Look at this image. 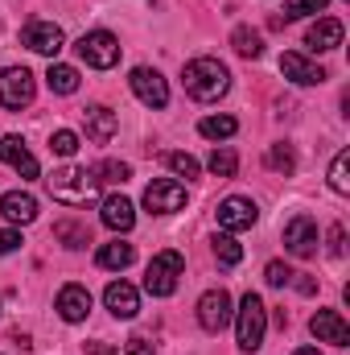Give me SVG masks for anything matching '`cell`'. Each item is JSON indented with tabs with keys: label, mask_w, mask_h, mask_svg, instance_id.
Instances as JSON below:
<instances>
[{
	"label": "cell",
	"mask_w": 350,
	"mask_h": 355,
	"mask_svg": "<svg viewBox=\"0 0 350 355\" xmlns=\"http://www.w3.org/2000/svg\"><path fill=\"white\" fill-rule=\"evenodd\" d=\"M198 132L210 137V141H227V137L239 132V120H235V116H206V120L198 124Z\"/></svg>",
	"instance_id": "cb8c5ba5"
},
{
	"label": "cell",
	"mask_w": 350,
	"mask_h": 355,
	"mask_svg": "<svg viewBox=\"0 0 350 355\" xmlns=\"http://www.w3.org/2000/svg\"><path fill=\"white\" fill-rule=\"evenodd\" d=\"M305 46L313 54H326V50H338L342 46V21L338 17H322L305 29Z\"/></svg>",
	"instance_id": "5bb4252c"
},
{
	"label": "cell",
	"mask_w": 350,
	"mask_h": 355,
	"mask_svg": "<svg viewBox=\"0 0 350 355\" xmlns=\"http://www.w3.org/2000/svg\"><path fill=\"white\" fill-rule=\"evenodd\" d=\"M128 83H132V91H136V99L149 103V107H165V103H169V87H165V79H161L157 71H149V67H136Z\"/></svg>",
	"instance_id": "7c38bea8"
},
{
	"label": "cell",
	"mask_w": 350,
	"mask_h": 355,
	"mask_svg": "<svg viewBox=\"0 0 350 355\" xmlns=\"http://www.w3.org/2000/svg\"><path fill=\"white\" fill-rule=\"evenodd\" d=\"M330 0H284V17L280 21H297V17H309V12H322Z\"/></svg>",
	"instance_id": "836d02e7"
},
{
	"label": "cell",
	"mask_w": 350,
	"mask_h": 355,
	"mask_svg": "<svg viewBox=\"0 0 350 355\" xmlns=\"http://www.w3.org/2000/svg\"><path fill=\"white\" fill-rule=\"evenodd\" d=\"M87 352L91 355H120L116 347H103V343H87Z\"/></svg>",
	"instance_id": "f35d334b"
},
{
	"label": "cell",
	"mask_w": 350,
	"mask_h": 355,
	"mask_svg": "<svg viewBox=\"0 0 350 355\" xmlns=\"http://www.w3.org/2000/svg\"><path fill=\"white\" fill-rule=\"evenodd\" d=\"M0 162H4V166H12L21 178H37V157L25 149V141H21V137H4V141H0Z\"/></svg>",
	"instance_id": "2e32d148"
},
{
	"label": "cell",
	"mask_w": 350,
	"mask_h": 355,
	"mask_svg": "<svg viewBox=\"0 0 350 355\" xmlns=\"http://www.w3.org/2000/svg\"><path fill=\"white\" fill-rule=\"evenodd\" d=\"M198 322H202L206 335H219L231 322V293L227 289H206L202 302H198Z\"/></svg>",
	"instance_id": "8992f818"
},
{
	"label": "cell",
	"mask_w": 350,
	"mask_h": 355,
	"mask_svg": "<svg viewBox=\"0 0 350 355\" xmlns=\"http://www.w3.org/2000/svg\"><path fill=\"white\" fill-rule=\"evenodd\" d=\"M145 207L153 211V215H174L185 207V186L174 182V178H157V182H149V190H145Z\"/></svg>",
	"instance_id": "52a82bcc"
},
{
	"label": "cell",
	"mask_w": 350,
	"mask_h": 355,
	"mask_svg": "<svg viewBox=\"0 0 350 355\" xmlns=\"http://www.w3.org/2000/svg\"><path fill=\"white\" fill-rule=\"evenodd\" d=\"M58 314H62L66 322H83L91 314V293L83 285H62V293H58Z\"/></svg>",
	"instance_id": "ffe728a7"
},
{
	"label": "cell",
	"mask_w": 350,
	"mask_h": 355,
	"mask_svg": "<svg viewBox=\"0 0 350 355\" xmlns=\"http://www.w3.org/2000/svg\"><path fill=\"white\" fill-rule=\"evenodd\" d=\"M284 248L293 257H313L317 252V223L309 215H297L284 223Z\"/></svg>",
	"instance_id": "30bf717a"
},
{
	"label": "cell",
	"mask_w": 350,
	"mask_h": 355,
	"mask_svg": "<svg viewBox=\"0 0 350 355\" xmlns=\"http://www.w3.org/2000/svg\"><path fill=\"white\" fill-rule=\"evenodd\" d=\"M46 186H50V194H54L58 202H66V207H87L91 198L99 194L95 174L83 170V166H62V170H54V174L46 178Z\"/></svg>",
	"instance_id": "7a4b0ae2"
},
{
	"label": "cell",
	"mask_w": 350,
	"mask_h": 355,
	"mask_svg": "<svg viewBox=\"0 0 350 355\" xmlns=\"http://www.w3.org/2000/svg\"><path fill=\"white\" fill-rule=\"evenodd\" d=\"M95 261H99V268H128L132 261H136V248H132V244H120V240H116V244H103Z\"/></svg>",
	"instance_id": "603a6c76"
},
{
	"label": "cell",
	"mask_w": 350,
	"mask_h": 355,
	"mask_svg": "<svg viewBox=\"0 0 350 355\" xmlns=\"http://www.w3.org/2000/svg\"><path fill=\"white\" fill-rule=\"evenodd\" d=\"M83 124H87V137L95 145H107L111 137H116V128H120V120H116V112L111 107H103V103H95L83 112Z\"/></svg>",
	"instance_id": "ac0fdd59"
},
{
	"label": "cell",
	"mask_w": 350,
	"mask_h": 355,
	"mask_svg": "<svg viewBox=\"0 0 350 355\" xmlns=\"http://www.w3.org/2000/svg\"><path fill=\"white\" fill-rule=\"evenodd\" d=\"M0 215H4L8 223H33V219H37V198H33L29 190H8V194L0 198Z\"/></svg>",
	"instance_id": "e0dca14e"
},
{
	"label": "cell",
	"mask_w": 350,
	"mask_h": 355,
	"mask_svg": "<svg viewBox=\"0 0 350 355\" xmlns=\"http://www.w3.org/2000/svg\"><path fill=\"white\" fill-rule=\"evenodd\" d=\"M231 46H235V54H243V58H260L264 54V42L256 29H248V25H239L235 33H231Z\"/></svg>",
	"instance_id": "d4e9b609"
},
{
	"label": "cell",
	"mask_w": 350,
	"mask_h": 355,
	"mask_svg": "<svg viewBox=\"0 0 350 355\" xmlns=\"http://www.w3.org/2000/svg\"><path fill=\"white\" fill-rule=\"evenodd\" d=\"M181 83H185V91H190L198 103H210V99L227 95V87H231V71H227L219 58H194V62H185Z\"/></svg>",
	"instance_id": "6da1fadb"
},
{
	"label": "cell",
	"mask_w": 350,
	"mask_h": 355,
	"mask_svg": "<svg viewBox=\"0 0 350 355\" xmlns=\"http://www.w3.org/2000/svg\"><path fill=\"white\" fill-rule=\"evenodd\" d=\"M326 240H330V257H342V252H347V232H342V223H330Z\"/></svg>",
	"instance_id": "d590c367"
},
{
	"label": "cell",
	"mask_w": 350,
	"mask_h": 355,
	"mask_svg": "<svg viewBox=\"0 0 350 355\" xmlns=\"http://www.w3.org/2000/svg\"><path fill=\"white\" fill-rule=\"evenodd\" d=\"M214 215H219V227H223V232H248V227L260 219V211H256L252 198H223Z\"/></svg>",
	"instance_id": "9c48e42d"
},
{
	"label": "cell",
	"mask_w": 350,
	"mask_h": 355,
	"mask_svg": "<svg viewBox=\"0 0 350 355\" xmlns=\"http://www.w3.org/2000/svg\"><path fill=\"white\" fill-rule=\"evenodd\" d=\"M79 58L95 67V71H111L116 62H120V42L111 37V33H103V29H95V33H83L79 37Z\"/></svg>",
	"instance_id": "5b68a950"
},
{
	"label": "cell",
	"mask_w": 350,
	"mask_h": 355,
	"mask_svg": "<svg viewBox=\"0 0 350 355\" xmlns=\"http://www.w3.org/2000/svg\"><path fill=\"white\" fill-rule=\"evenodd\" d=\"M264 331H268V310H264L260 293H243V302H239V347L260 352Z\"/></svg>",
	"instance_id": "277c9868"
},
{
	"label": "cell",
	"mask_w": 350,
	"mask_h": 355,
	"mask_svg": "<svg viewBox=\"0 0 350 355\" xmlns=\"http://www.w3.org/2000/svg\"><path fill=\"white\" fill-rule=\"evenodd\" d=\"M206 166H210V174H214V178H235L239 157H235V149H227V145H223V149H214V153H210V162H206Z\"/></svg>",
	"instance_id": "4316f807"
},
{
	"label": "cell",
	"mask_w": 350,
	"mask_h": 355,
	"mask_svg": "<svg viewBox=\"0 0 350 355\" xmlns=\"http://www.w3.org/2000/svg\"><path fill=\"white\" fill-rule=\"evenodd\" d=\"M46 83H50V91H58V95H75L79 91V71L66 67V62H50Z\"/></svg>",
	"instance_id": "7402d4cb"
},
{
	"label": "cell",
	"mask_w": 350,
	"mask_h": 355,
	"mask_svg": "<svg viewBox=\"0 0 350 355\" xmlns=\"http://www.w3.org/2000/svg\"><path fill=\"white\" fill-rule=\"evenodd\" d=\"M268 170H276V174H293V170H297L293 149H288V145H272V149H268Z\"/></svg>",
	"instance_id": "4dcf8cb0"
},
{
	"label": "cell",
	"mask_w": 350,
	"mask_h": 355,
	"mask_svg": "<svg viewBox=\"0 0 350 355\" xmlns=\"http://www.w3.org/2000/svg\"><path fill=\"white\" fill-rule=\"evenodd\" d=\"M21 42H25L33 54H50V58L66 46L62 29H58L54 21H29V25H25V33H21Z\"/></svg>",
	"instance_id": "ba28073f"
},
{
	"label": "cell",
	"mask_w": 350,
	"mask_h": 355,
	"mask_svg": "<svg viewBox=\"0 0 350 355\" xmlns=\"http://www.w3.org/2000/svg\"><path fill=\"white\" fill-rule=\"evenodd\" d=\"M330 186L338 190V194H350V153L342 149L338 157H334V166H330Z\"/></svg>",
	"instance_id": "f546056e"
},
{
	"label": "cell",
	"mask_w": 350,
	"mask_h": 355,
	"mask_svg": "<svg viewBox=\"0 0 350 355\" xmlns=\"http://www.w3.org/2000/svg\"><path fill=\"white\" fill-rule=\"evenodd\" d=\"M161 162H165L174 174H181V178H198V170H202L190 153H174V149H169V153H161Z\"/></svg>",
	"instance_id": "1f68e13d"
},
{
	"label": "cell",
	"mask_w": 350,
	"mask_h": 355,
	"mask_svg": "<svg viewBox=\"0 0 350 355\" xmlns=\"http://www.w3.org/2000/svg\"><path fill=\"white\" fill-rule=\"evenodd\" d=\"M128 355H153V347H149V339H128Z\"/></svg>",
	"instance_id": "74e56055"
},
{
	"label": "cell",
	"mask_w": 350,
	"mask_h": 355,
	"mask_svg": "<svg viewBox=\"0 0 350 355\" xmlns=\"http://www.w3.org/2000/svg\"><path fill=\"white\" fill-rule=\"evenodd\" d=\"M214 261L223 268H235L239 261H243V248L231 240V236H214Z\"/></svg>",
	"instance_id": "83f0119b"
},
{
	"label": "cell",
	"mask_w": 350,
	"mask_h": 355,
	"mask_svg": "<svg viewBox=\"0 0 350 355\" xmlns=\"http://www.w3.org/2000/svg\"><path fill=\"white\" fill-rule=\"evenodd\" d=\"M293 355H322V352H317V347H297Z\"/></svg>",
	"instance_id": "ab89813d"
},
{
	"label": "cell",
	"mask_w": 350,
	"mask_h": 355,
	"mask_svg": "<svg viewBox=\"0 0 350 355\" xmlns=\"http://www.w3.org/2000/svg\"><path fill=\"white\" fill-rule=\"evenodd\" d=\"M264 281H268V285H276V289H280V285H293V268L280 265V261H272V265L264 268Z\"/></svg>",
	"instance_id": "e575fe53"
},
{
	"label": "cell",
	"mask_w": 350,
	"mask_h": 355,
	"mask_svg": "<svg viewBox=\"0 0 350 355\" xmlns=\"http://www.w3.org/2000/svg\"><path fill=\"white\" fill-rule=\"evenodd\" d=\"M185 272V257L177 252V248H165V252H157L149 268H145V289L153 293V297H169L177 289V277Z\"/></svg>",
	"instance_id": "3957f363"
},
{
	"label": "cell",
	"mask_w": 350,
	"mask_h": 355,
	"mask_svg": "<svg viewBox=\"0 0 350 355\" xmlns=\"http://www.w3.org/2000/svg\"><path fill=\"white\" fill-rule=\"evenodd\" d=\"M132 223H136V211H132V202H128L124 194L103 198V227H111V232H132Z\"/></svg>",
	"instance_id": "44dd1931"
},
{
	"label": "cell",
	"mask_w": 350,
	"mask_h": 355,
	"mask_svg": "<svg viewBox=\"0 0 350 355\" xmlns=\"http://www.w3.org/2000/svg\"><path fill=\"white\" fill-rule=\"evenodd\" d=\"M12 248H21V232H0V257Z\"/></svg>",
	"instance_id": "8d00e7d4"
},
{
	"label": "cell",
	"mask_w": 350,
	"mask_h": 355,
	"mask_svg": "<svg viewBox=\"0 0 350 355\" xmlns=\"http://www.w3.org/2000/svg\"><path fill=\"white\" fill-rule=\"evenodd\" d=\"M103 306H107L116 318H136V310H140V293H136L128 281H111L107 293H103Z\"/></svg>",
	"instance_id": "9a60e30c"
},
{
	"label": "cell",
	"mask_w": 350,
	"mask_h": 355,
	"mask_svg": "<svg viewBox=\"0 0 350 355\" xmlns=\"http://www.w3.org/2000/svg\"><path fill=\"white\" fill-rule=\"evenodd\" d=\"M54 236L66 244V248H83V244H91V232L87 223H71V219H62L58 227H54Z\"/></svg>",
	"instance_id": "484cf974"
},
{
	"label": "cell",
	"mask_w": 350,
	"mask_h": 355,
	"mask_svg": "<svg viewBox=\"0 0 350 355\" xmlns=\"http://www.w3.org/2000/svg\"><path fill=\"white\" fill-rule=\"evenodd\" d=\"M50 153H58V157H75V153H79V137H75L71 128H58V132L50 137Z\"/></svg>",
	"instance_id": "d6a6232c"
},
{
	"label": "cell",
	"mask_w": 350,
	"mask_h": 355,
	"mask_svg": "<svg viewBox=\"0 0 350 355\" xmlns=\"http://www.w3.org/2000/svg\"><path fill=\"white\" fill-rule=\"evenodd\" d=\"M33 99V75L25 67H8L0 75V103L4 107H25Z\"/></svg>",
	"instance_id": "8fae6325"
},
{
	"label": "cell",
	"mask_w": 350,
	"mask_h": 355,
	"mask_svg": "<svg viewBox=\"0 0 350 355\" xmlns=\"http://www.w3.org/2000/svg\"><path fill=\"white\" fill-rule=\"evenodd\" d=\"M91 174H95L99 186H111V182H128L132 170H128L124 162H99V166H91Z\"/></svg>",
	"instance_id": "f1b7e54d"
},
{
	"label": "cell",
	"mask_w": 350,
	"mask_h": 355,
	"mask_svg": "<svg viewBox=\"0 0 350 355\" xmlns=\"http://www.w3.org/2000/svg\"><path fill=\"white\" fill-rule=\"evenodd\" d=\"M309 331H313L322 343H334V347H347L350 343V327L338 310H317V314L309 318Z\"/></svg>",
	"instance_id": "4fadbf2b"
},
{
	"label": "cell",
	"mask_w": 350,
	"mask_h": 355,
	"mask_svg": "<svg viewBox=\"0 0 350 355\" xmlns=\"http://www.w3.org/2000/svg\"><path fill=\"white\" fill-rule=\"evenodd\" d=\"M280 75L293 79V83H301V87H309V83H326V71L313 67V62L301 58V54H280Z\"/></svg>",
	"instance_id": "d6986e66"
}]
</instances>
